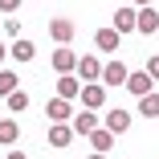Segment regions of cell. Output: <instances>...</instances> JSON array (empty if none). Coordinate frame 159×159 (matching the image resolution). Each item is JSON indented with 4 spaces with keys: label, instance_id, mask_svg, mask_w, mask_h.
Listing matches in <instances>:
<instances>
[{
    "label": "cell",
    "instance_id": "cell-1",
    "mask_svg": "<svg viewBox=\"0 0 159 159\" xmlns=\"http://www.w3.org/2000/svg\"><path fill=\"white\" fill-rule=\"evenodd\" d=\"M135 33H159V8L155 4H143V8H135Z\"/></svg>",
    "mask_w": 159,
    "mask_h": 159
},
{
    "label": "cell",
    "instance_id": "cell-2",
    "mask_svg": "<svg viewBox=\"0 0 159 159\" xmlns=\"http://www.w3.org/2000/svg\"><path fill=\"white\" fill-rule=\"evenodd\" d=\"M78 98H82L86 110H102V106H106V90H102L98 82H86V86L78 90Z\"/></svg>",
    "mask_w": 159,
    "mask_h": 159
},
{
    "label": "cell",
    "instance_id": "cell-3",
    "mask_svg": "<svg viewBox=\"0 0 159 159\" xmlns=\"http://www.w3.org/2000/svg\"><path fill=\"white\" fill-rule=\"evenodd\" d=\"M45 114H49V122H70L74 118V102L70 98H49L45 102Z\"/></svg>",
    "mask_w": 159,
    "mask_h": 159
},
{
    "label": "cell",
    "instance_id": "cell-4",
    "mask_svg": "<svg viewBox=\"0 0 159 159\" xmlns=\"http://www.w3.org/2000/svg\"><path fill=\"white\" fill-rule=\"evenodd\" d=\"M49 37H53L57 45H70V41H74V20H70V16H53V20H49Z\"/></svg>",
    "mask_w": 159,
    "mask_h": 159
},
{
    "label": "cell",
    "instance_id": "cell-5",
    "mask_svg": "<svg viewBox=\"0 0 159 159\" xmlns=\"http://www.w3.org/2000/svg\"><path fill=\"white\" fill-rule=\"evenodd\" d=\"M74 66H78V53H74L70 45H57V49H53V70H57V74H74Z\"/></svg>",
    "mask_w": 159,
    "mask_h": 159
},
{
    "label": "cell",
    "instance_id": "cell-6",
    "mask_svg": "<svg viewBox=\"0 0 159 159\" xmlns=\"http://www.w3.org/2000/svg\"><path fill=\"white\" fill-rule=\"evenodd\" d=\"M74 74H78L82 82H98V78H102V61H98V57H78Z\"/></svg>",
    "mask_w": 159,
    "mask_h": 159
},
{
    "label": "cell",
    "instance_id": "cell-7",
    "mask_svg": "<svg viewBox=\"0 0 159 159\" xmlns=\"http://www.w3.org/2000/svg\"><path fill=\"white\" fill-rule=\"evenodd\" d=\"M70 143H74V126L53 122V126H49V147H57V151H61V147H70Z\"/></svg>",
    "mask_w": 159,
    "mask_h": 159
},
{
    "label": "cell",
    "instance_id": "cell-8",
    "mask_svg": "<svg viewBox=\"0 0 159 159\" xmlns=\"http://www.w3.org/2000/svg\"><path fill=\"white\" fill-rule=\"evenodd\" d=\"M110 29H114L118 37H122V33H135V8H126V4H122V8L114 12V20H110Z\"/></svg>",
    "mask_w": 159,
    "mask_h": 159
},
{
    "label": "cell",
    "instance_id": "cell-9",
    "mask_svg": "<svg viewBox=\"0 0 159 159\" xmlns=\"http://www.w3.org/2000/svg\"><path fill=\"white\" fill-rule=\"evenodd\" d=\"M122 86H126V90H131V94H135V98H143V94H147V90H155V82L147 78V70H143V74H126V82H122Z\"/></svg>",
    "mask_w": 159,
    "mask_h": 159
},
{
    "label": "cell",
    "instance_id": "cell-10",
    "mask_svg": "<svg viewBox=\"0 0 159 159\" xmlns=\"http://www.w3.org/2000/svg\"><path fill=\"white\" fill-rule=\"evenodd\" d=\"M114 139H118V135H114V131H106L102 122L90 131V143H94V151H110V147H114Z\"/></svg>",
    "mask_w": 159,
    "mask_h": 159
},
{
    "label": "cell",
    "instance_id": "cell-11",
    "mask_svg": "<svg viewBox=\"0 0 159 159\" xmlns=\"http://www.w3.org/2000/svg\"><path fill=\"white\" fill-rule=\"evenodd\" d=\"M70 122H74V135H90L94 126H98V110H82V114H74Z\"/></svg>",
    "mask_w": 159,
    "mask_h": 159
},
{
    "label": "cell",
    "instance_id": "cell-12",
    "mask_svg": "<svg viewBox=\"0 0 159 159\" xmlns=\"http://www.w3.org/2000/svg\"><path fill=\"white\" fill-rule=\"evenodd\" d=\"M8 57H12V61H33V57H37V45H33V41H25V37H16L12 49H8Z\"/></svg>",
    "mask_w": 159,
    "mask_h": 159
},
{
    "label": "cell",
    "instance_id": "cell-13",
    "mask_svg": "<svg viewBox=\"0 0 159 159\" xmlns=\"http://www.w3.org/2000/svg\"><path fill=\"white\" fill-rule=\"evenodd\" d=\"M57 78H61V82H57V98H70V102H74L78 90H82V82H78L74 74H57Z\"/></svg>",
    "mask_w": 159,
    "mask_h": 159
},
{
    "label": "cell",
    "instance_id": "cell-14",
    "mask_svg": "<svg viewBox=\"0 0 159 159\" xmlns=\"http://www.w3.org/2000/svg\"><path fill=\"white\" fill-rule=\"evenodd\" d=\"M102 82H106V86H122V82H126V66H122V61L102 66Z\"/></svg>",
    "mask_w": 159,
    "mask_h": 159
},
{
    "label": "cell",
    "instance_id": "cell-15",
    "mask_svg": "<svg viewBox=\"0 0 159 159\" xmlns=\"http://www.w3.org/2000/svg\"><path fill=\"white\" fill-rule=\"evenodd\" d=\"M126 126H131V114H126V110H110V114H106V131L126 135Z\"/></svg>",
    "mask_w": 159,
    "mask_h": 159
},
{
    "label": "cell",
    "instance_id": "cell-16",
    "mask_svg": "<svg viewBox=\"0 0 159 159\" xmlns=\"http://www.w3.org/2000/svg\"><path fill=\"white\" fill-rule=\"evenodd\" d=\"M94 45H98L102 53H114L118 49V33L114 29H98V33H94Z\"/></svg>",
    "mask_w": 159,
    "mask_h": 159
},
{
    "label": "cell",
    "instance_id": "cell-17",
    "mask_svg": "<svg viewBox=\"0 0 159 159\" xmlns=\"http://www.w3.org/2000/svg\"><path fill=\"white\" fill-rule=\"evenodd\" d=\"M139 114L143 118H159V94L155 90H147L143 98H139Z\"/></svg>",
    "mask_w": 159,
    "mask_h": 159
},
{
    "label": "cell",
    "instance_id": "cell-18",
    "mask_svg": "<svg viewBox=\"0 0 159 159\" xmlns=\"http://www.w3.org/2000/svg\"><path fill=\"white\" fill-rule=\"evenodd\" d=\"M20 139V122H12V118H0V143L4 147H12Z\"/></svg>",
    "mask_w": 159,
    "mask_h": 159
},
{
    "label": "cell",
    "instance_id": "cell-19",
    "mask_svg": "<svg viewBox=\"0 0 159 159\" xmlns=\"http://www.w3.org/2000/svg\"><path fill=\"white\" fill-rule=\"evenodd\" d=\"M4 98H8V110H12V114L29 110V94H25V90H12V94H4Z\"/></svg>",
    "mask_w": 159,
    "mask_h": 159
},
{
    "label": "cell",
    "instance_id": "cell-20",
    "mask_svg": "<svg viewBox=\"0 0 159 159\" xmlns=\"http://www.w3.org/2000/svg\"><path fill=\"white\" fill-rule=\"evenodd\" d=\"M16 90V74L12 70H0V94H12Z\"/></svg>",
    "mask_w": 159,
    "mask_h": 159
},
{
    "label": "cell",
    "instance_id": "cell-21",
    "mask_svg": "<svg viewBox=\"0 0 159 159\" xmlns=\"http://www.w3.org/2000/svg\"><path fill=\"white\" fill-rule=\"evenodd\" d=\"M147 78H151V82H159V53H155V57H147Z\"/></svg>",
    "mask_w": 159,
    "mask_h": 159
},
{
    "label": "cell",
    "instance_id": "cell-22",
    "mask_svg": "<svg viewBox=\"0 0 159 159\" xmlns=\"http://www.w3.org/2000/svg\"><path fill=\"white\" fill-rule=\"evenodd\" d=\"M4 33H8V37H20V20L8 16V20H4Z\"/></svg>",
    "mask_w": 159,
    "mask_h": 159
},
{
    "label": "cell",
    "instance_id": "cell-23",
    "mask_svg": "<svg viewBox=\"0 0 159 159\" xmlns=\"http://www.w3.org/2000/svg\"><path fill=\"white\" fill-rule=\"evenodd\" d=\"M16 8H20V0H0V12H8V16H12Z\"/></svg>",
    "mask_w": 159,
    "mask_h": 159
},
{
    "label": "cell",
    "instance_id": "cell-24",
    "mask_svg": "<svg viewBox=\"0 0 159 159\" xmlns=\"http://www.w3.org/2000/svg\"><path fill=\"white\" fill-rule=\"evenodd\" d=\"M0 61H8V45L4 41H0Z\"/></svg>",
    "mask_w": 159,
    "mask_h": 159
},
{
    "label": "cell",
    "instance_id": "cell-25",
    "mask_svg": "<svg viewBox=\"0 0 159 159\" xmlns=\"http://www.w3.org/2000/svg\"><path fill=\"white\" fill-rule=\"evenodd\" d=\"M8 159H29V155L25 151H8Z\"/></svg>",
    "mask_w": 159,
    "mask_h": 159
},
{
    "label": "cell",
    "instance_id": "cell-26",
    "mask_svg": "<svg viewBox=\"0 0 159 159\" xmlns=\"http://www.w3.org/2000/svg\"><path fill=\"white\" fill-rule=\"evenodd\" d=\"M86 159H106V151H98V155H86Z\"/></svg>",
    "mask_w": 159,
    "mask_h": 159
},
{
    "label": "cell",
    "instance_id": "cell-27",
    "mask_svg": "<svg viewBox=\"0 0 159 159\" xmlns=\"http://www.w3.org/2000/svg\"><path fill=\"white\" fill-rule=\"evenodd\" d=\"M135 4H139V8H143V4H155V0H135Z\"/></svg>",
    "mask_w": 159,
    "mask_h": 159
},
{
    "label": "cell",
    "instance_id": "cell-28",
    "mask_svg": "<svg viewBox=\"0 0 159 159\" xmlns=\"http://www.w3.org/2000/svg\"><path fill=\"white\" fill-rule=\"evenodd\" d=\"M155 8H159V0H155Z\"/></svg>",
    "mask_w": 159,
    "mask_h": 159
}]
</instances>
